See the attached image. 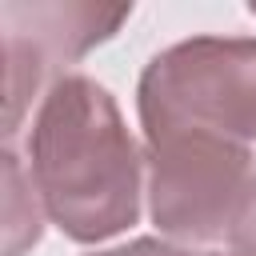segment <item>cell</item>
<instances>
[{"label":"cell","instance_id":"obj_3","mask_svg":"<svg viewBox=\"0 0 256 256\" xmlns=\"http://www.w3.org/2000/svg\"><path fill=\"white\" fill-rule=\"evenodd\" d=\"M252 148L212 136L144 140L148 216L176 244H212L232 232L252 180Z\"/></svg>","mask_w":256,"mask_h":256},{"label":"cell","instance_id":"obj_8","mask_svg":"<svg viewBox=\"0 0 256 256\" xmlns=\"http://www.w3.org/2000/svg\"><path fill=\"white\" fill-rule=\"evenodd\" d=\"M172 256H240V252H192V248H172Z\"/></svg>","mask_w":256,"mask_h":256},{"label":"cell","instance_id":"obj_5","mask_svg":"<svg viewBox=\"0 0 256 256\" xmlns=\"http://www.w3.org/2000/svg\"><path fill=\"white\" fill-rule=\"evenodd\" d=\"M4 176H8V256H20L28 244H36L40 240V212H44V204H40V196H32L28 200V216H20V200H24V192H20V160L12 156V152H4Z\"/></svg>","mask_w":256,"mask_h":256},{"label":"cell","instance_id":"obj_2","mask_svg":"<svg viewBox=\"0 0 256 256\" xmlns=\"http://www.w3.org/2000/svg\"><path fill=\"white\" fill-rule=\"evenodd\" d=\"M144 140L212 136L256 144V36H192L148 60L136 84Z\"/></svg>","mask_w":256,"mask_h":256},{"label":"cell","instance_id":"obj_7","mask_svg":"<svg viewBox=\"0 0 256 256\" xmlns=\"http://www.w3.org/2000/svg\"><path fill=\"white\" fill-rule=\"evenodd\" d=\"M172 240H156V236H140L132 244H120V248H108V252H92V256H172Z\"/></svg>","mask_w":256,"mask_h":256},{"label":"cell","instance_id":"obj_1","mask_svg":"<svg viewBox=\"0 0 256 256\" xmlns=\"http://www.w3.org/2000/svg\"><path fill=\"white\" fill-rule=\"evenodd\" d=\"M28 180L44 216L76 244H100L140 220L144 156L104 84L60 76L28 132Z\"/></svg>","mask_w":256,"mask_h":256},{"label":"cell","instance_id":"obj_4","mask_svg":"<svg viewBox=\"0 0 256 256\" xmlns=\"http://www.w3.org/2000/svg\"><path fill=\"white\" fill-rule=\"evenodd\" d=\"M132 16V4H24L8 0L0 4V28H4V136L20 128V116L28 100L44 88L68 76L72 60H80L88 48L108 40L124 20Z\"/></svg>","mask_w":256,"mask_h":256},{"label":"cell","instance_id":"obj_6","mask_svg":"<svg viewBox=\"0 0 256 256\" xmlns=\"http://www.w3.org/2000/svg\"><path fill=\"white\" fill-rule=\"evenodd\" d=\"M228 244H232V252H240V256H256V172H252L248 192H244V200H240V208H236Z\"/></svg>","mask_w":256,"mask_h":256}]
</instances>
